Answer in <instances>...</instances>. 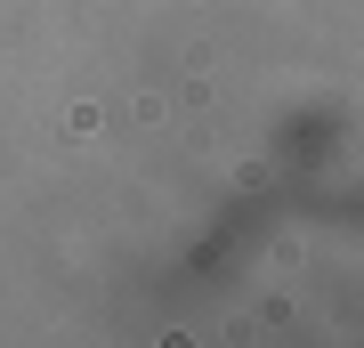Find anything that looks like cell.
Masks as SVG:
<instances>
[]
</instances>
